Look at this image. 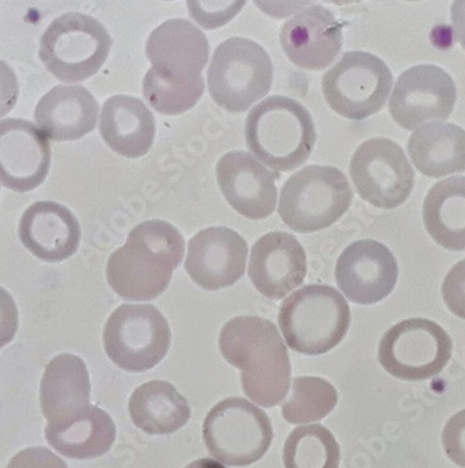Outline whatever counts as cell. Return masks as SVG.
<instances>
[{"instance_id":"cell-21","label":"cell","mask_w":465,"mask_h":468,"mask_svg":"<svg viewBox=\"0 0 465 468\" xmlns=\"http://www.w3.org/2000/svg\"><path fill=\"white\" fill-rule=\"evenodd\" d=\"M80 224L57 201H37L23 213L18 238L26 250L48 263L67 261L79 250Z\"/></svg>"},{"instance_id":"cell-18","label":"cell","mask_w":465,"mask_h":468,"mask_svg":"<svg viewBox=\"0 0 465 468\" xmlns=\"http://www.w3.org/2000/svg\"><path fill=\"white\" fill-rule=\"evenodd\" d=\"M307 271L304 248L287 232H269L259 238L250 250V282L260 294L271 300L287 297L301 286Z\"/></svg>"},{"instance_id":"cell-20","label":"cell","mask_w":465,"mask_h":468,"mask_svg":"<svg viewBox=\"0 0 465 468\" xmlns=\"http://www.w3.org/2000/svg\"><path fill=\"white\" fill-rule=\"evenodd\" d=\"M145 51L153 69L174 80L201 77L210 54L206 34L185 18L158 26L148 37Z\"/></svg>"},{"instance_id":"cell-1","label":"cell","mask_w":465,"mask_h":468,"mask_svg":"<svg viewBox=\"0 0 465 468\" xmlns=\"http://www.w3.org/2000/svg\"><path fill=\"white\" fill-rule=\"evenodd\" d=\"M224 359L240 370L245 396L263 408L286 399L291 363L286 342L271 321L242 315L222 326L218 339Z\"/></svg>"},{"instance_id":"cell-34","label":"cell","mask_w":465,"mask_h":468,"mask_svg":"<svg viewBox=\"0 0 465 468\" xmlns=\"http://www.w3.org/2000/svg\"><path fill=\"white\" fill-rule=\"evenodd\" d=\"M441 295L451 314L465 320V259L456 263L444 277Z\"/></svg>"},{"instance_id":"cell-12","label":"cell","mask_w":465,"mask_h":468,"mask_svg":"<svg viewBox=\"0 0 465 468\" xmlns=\"http://www.w3.org/2000/svg\"><path fill=\"white\" fill-rule=\"evenodd\" d=\"M457 88L450 73L436 65H417L405 70L389 99V114L407 131L429 122H443L453 113Z\"/></svg>"},{"instance_id":"cell-39","label":"cell","mask_w":465,"mask_h":468,"mask_svg":"<svg viewBox=\"0 0 465 468\" xmlns=\"http://www.w3.org/2000/svg\"><path fill=\"white\" fill-rule=\"evenodd\" d=\"M451 22L456 40L465 49V0L451 5Z\"/></svg>"},{"instance_id":"cell-10","label":"cell","mask_w":465,"mask_h":468,"mask_svg":"<svg viewBox=\"0 0 465 468\" xmlns=\"http://www.w3.org/2000/svg\"><path fill=\"white\" fill-rule=\"evenodd\" d=\"M393 80L383 59L370 52L349 51L323 75V96L341 116L365 120L383 109Z\"/></svg>"},{"instance_id":"cell-38","label":"cell","mask_w":465,"mask_h":468,"mask_svg":"<svg viewBox=\"0 0 465 468\" xmlns=\"http://www.w3.org/2000/svg\"><path fill=\"white\" fill-rule=\"evenodd\" d=\"M18 93L20 90L15 70L0 59V119L12 112L17 103Z\"/></svg>"},{"instance_id":"cell-33","label":"cell","mask_w":465,"mask_h":468,"mask_svg":"<svg viewBox=\"0 0 465 468\" xmlns=\"http://www.w3.org/2000/svg\"><path fill=\"white\" fill-rule=\"evenodd\" d=\"M244 6L245 2H187L192 17L208 30L226 25Z\"/></svg>"},{"instance_id":"cell-40","label":"cell","mask_w":465,"mask_h":468,"mask_svg":"<svg viewBox=\"0 0 465 468\" xmlns=\"http://www.w3.org/2000/svg\"><path fill=\"white\" fill-rule=\"evenodd\" d=\"M185 468H227L226 465L217 462L214 459H200L196 462L190 463Z\"/></svg>"},{"instance_id":"cell-9","label":"cell","mask_w":465,"mask_h":468,"mask_svg":"<svg viewBox=\"0 0 465 468\" xmlns=\"http://www.w3.org/2000/svg\"><path fill=\"white\" fill-rule=\"evenodd\" d=\"M453 341L439 324L411 318L389 328L378 346V360L386 373L404 381L436 378L450 362Z\"/></svg>"},{"instance_id":"cell-2","label":"cell","mask_w":465,"mask_h":468,"mask_svg":"<svg viewBox=\"0 0 465 468\" xmlns=\"http://www.w3.org/2000/svg\"><path fill=\"white\" fill-rule=\"evenodd\" d=\"M248 148L276 172L294 171L312 153L315 124L307 107L287 96H270L256 104L245 122Z\"/></svg>"},{"instance_id":"cell-28","label":"cell","mask_w":465,"mask_h":468,"mask_svg":"<svg viewBox=\"0 0 465 468\" xmlns=\"http://www.w3.org/2000/svg\"><path fill=\"white\" fill-rule=\"evenodd\" d=\"M423 224L444 250H465V176H451L432 186L423 201Z\"/></svg>"},{"instance_id":"cell-14","label":"cell","mask_w":465,"mask_h":468,"mask_svg":"<svg viewBox=\"0 0 465 468\" xmlns=\"http://www.w3.org/2000/svg\"><path fill=\"white\" fill-rule=\"evenodd\" d=\"M248 243L234 229L210 227L189 240L185 269L197 286L218 292L245 274Z\"/></svg>"},{"instance_id":"cell-16","label":"cell","mask_w":465,"mask_h":468,"mask_svg":"<svg viewBox=\"0 0 465 468\" xmlns=\"http://www.w3.org/2000/svg\"><path fill=\"white\" fill-rule=\"evenodd\" d=\"M177 268L171 258L127 238L125 245L110 256L106 276L110 287L124 300L150 302L167 289Z\"/></svg>"},{"instance_id":"cell-32","label":"cell","mask_w":465,"mask_h":468,"mask_svg":"<svg viewBox=\"0 0 465 468\" xmlns=\"http://www.w3.org/2000/svg\"><path fill=\"white\" fill-rule=\"evenodd\" d=\"M128 238L145 243L156 252L171 258L177 265L182 263L185 250V238L176 227L164 219L141 222L128 234Z\"/></svg>"},{"instance_id":"cell-23","label":"cell","mask_w":465,"mask_h":468,"mask_svg":"<svg viewBox=\"0 0 465 468\" xmlns=\"http://www.w3.org/2000/svg\"><path fill=\"white\" fill-rule=\"evenodd\" d=\"M100 134L114 153L135 159L150 153L156 135L155 119L140 99L116 95L101 106Z\"/></svg>"},{"instance_id":"cell-25","label":"cell","mask_w":465,"mask_h":468,"mask_svg":"<svg viewBox=\"0 0 465 468\" xmlns=\"http://www.w3.org/2000/svg\"><path fill=\"white\" fill-rule=\"evenodd\" d=\"M117 429L106 410L89 405L75 417L48 423L47 441L62 456L91 460L104 456L116 441Z\"/></svg>"},{"instance_id":"cell-5","label":"cell","mask_w":465,"mask_h":468,"mask_svg":"<svg viewBox=\"0 0 465 468\" xmlns=\"http://www.w3.org/2000/svg\"><path fill=\"white\" fill-rule=\"evenodd\" d=\"M113 40L98 18L70 12L55 18L40 40V59L57 80L79 83L99 72Z\"/></svg>"},{"instance_id":"cell-4","label":"cell","mask_w":465,"mask_h":468,"mask_svg":"<svg viewBox=\"0 0 465 468\" xmlns=\"http://www.w3.org/2000/svg\"><path fill=\"white\" fill-rule=\"evenodd\" d=\"M352 200V186L343 172L338 167L311 165L284 183L279 214L292 231L310 234L338 221Z\"/></svg>"},{"instance_id":"cell-24","label":"cell","mask_w":465,"mask_h":468,"mask_svg":"<svg viewBox=\"0 0 465 468\" xmlns=\"http://www.w3.org/2000/svg\"><path fill=\"white\" fill-rule=\"evenodd\" d=\"M40 401L48 423L69 420L90 405V376L79 356L64 353L48 363Z\"/></svg>"},{"instance_id":"cell-8","label":"cell","mask_w":465,"mask_h":468,"mask_svg":"<svg viewBox=\"0 0 465 468\" xmlns=\"http://www.w3.org/2000/svg\"><path fill=\"white\" fill-rule=\"evenodd\" d=\"M171 326L151 304L122 305L104 326L107 356L130 373H143L158 366L171 349Z\"/></svg>"},{"instance_id":"cell-22","label":"cell","mask_w":465,"mask_h":468,"mask_svg":"<svg viewBox=\"0 0 465 468\" xmlns=\"http://www.w3.org/2000/svg\"><path fill=\"white\" fill-rule=\"evenodd\" d=\"M34 119L49 140L77 141L95 130L99 103L85 86L58 85L38 101Z\"/></svg>"},{"instance_id":"cell-15","label":"cell","mask_w":465,"mask_h":468,"mask_svg":"<svg viewBox=\"0 0 465 468\" xmlns=\"http://www.w3.org/2000/svg\"><path fill=\"white\" fill-rule=\"evenodd\" d=\"M51 166L48 138L33 122L22 119L0 122V182L18 193L43 185Z\"/></svg>"},{"instance_id":"cell-35","label":"cell","mask_w":465,"mask_h":468,"mask_svg":"<svg viewBox=\"0 0 465 468\" xmlns=\"http://www.w3.org/2000/svg\"><path fill=\"white\" fill-rule=\"evenodd\" d=\"M441 444L449 459L465 468V410L457 412L444 425Z\"/></svg>"},{"instance_id":"cell-37","label":"cell","mask_w":465,"mask_h":468,"mask_svg":"<svg viewBox=\"0 0 465 468\" xmlns=\"http://www.w3.org/2000/svg\"><path fill=\"white\" fill-rule=\"evenodd\" d=\"M18 329V310L15 298L0 286V349L15 339Z\"/></svg>"},{"instance_id":"cell-31","label":"cell","mask_w":465,"mask_h":468,"mask_svg":"<svg viewBox=\"0 0 465 468\" xmlns=\"http://www.w3.org/2000/svg\"><path fill=\"white\" fill-rule=\"evenodd\" d=\"M204 89L203 75L192 80H174L164 77L151 67L143 78V93L148 104L158 113L177 116L198 103Z\"/></svg>"},{"instance_id":"cell-13","label":"cell","mask_w":465,"mask_h":468,"mask_svg":"<svg viewBox=\"0 0 465 468\" xmlns=\"http://www.w3.org/2000/svg\"><path fill=\"white\" fill-rule=\"evenodd\" d=\"M336 283L347 300L360 305L383 302L396 289L399 268L396 256L375 239L350 243L334 268Z\"/></svg>"},{"instance_id":"cell-3","label":"cell","mask_w":465,"mask_h":468,"mask_svg":"<svg viewBox=\"0 0 465 468\" xmlns=\"http://www.w3.org/2000/svg\"><path fill=\"white\" fill-rule=\"evenodd\" d=\"M352 323L349 303L331 286L310 284L290 294L279 311V325L294 352L320 356L338 346Z\"/></svg>"},{"instance_id":"cell-26","label":"cell","mask_w":465,"mask_h":468,"mask_svg":"<svg viewBox=\"0 0 465 468\" xmlns=\"http://www.w3.org/2000/svg\"><path fill=\"white\" fill-rule=\"evenodd\" d=\"M407 154L420 174L433 179L465 171V130L451 122H429L414 131Z\"/></svg>"},{"instance_id":"cell-36","label":"cell","mask_w":465,"mask_h":468,"mask_svg":"<svg viewBox=\"0 0 465 468\" xmlns=\"http://www.w3.org/2000/svg\"><path fill=\"white\" fill-rule=\"evenodd\" d=\"M6 468H68V465L47 447H28L16 454Z\"/></svg>"},{"instance_id":"cell-17","label":"cell","mask_w":465,"mask_h":468,"mask_svg":"<svg viewBox=\"0 0 465 468\" xmlns=\"http://www.w3.org/2000/svg\"><path fill=\"white\" fill-rule=\"evenodd\" d=\"M279 175L252 154L232 151L217 164V180L229 206L249 219H265L276 210Z\"/></svg>"},{"instance_id":"cell-30","label":"cell","mask_w":465,"mask_h":468,"mask_svg":"<svg viewBox=\"0 0 465 468\" xmlns=\"http://www.w3.org/2000/svg\"><path fill=\"white\" fill-rule=\"evenodd\" d=\"M338 391L320 378H297L292 381L289 399L281 405L284 420L294 425L318 422L328 417L338 405Z\"/></svg>"},{"instance_id":"cell-27","label":"cell","mask_w":465,"mask_h":468,"mask_svg":"<svg viewBox=\"0 0 465 468\" xmlns=\"http://www.w3.org/2000/svg\"><path fill=\"white\" fill-rule=\"evenodd\" d=\"M130 417L148 435H172L192 417L189 401L167 381L153 380L132 392L128 404Z\"/></svg>"},{"instance_id":"cell-29","label":"cell","mask_w":465,"mask_h":468,"mask_svg":"<svg viewBox=\"0 0 465 468\" xmlns=\"http://www.w3.org/2000/svg\"><path fill=\"white\" fill-rule=\"evenodd\" d=\"M283 463L286 468H339L341 447L325 426H300L284 443Z\"/></svg>"},{"instance_id":"cell-11","label":"cell","mask_w":465,"mask_h":468,"mask_svg":"<svg viewBox=\"0 0 465 468\" xmlns=\"http://www.w3.org/2000/svg\"><path fill=\"white\" fill-rule=\"evenodd\" d=\"M350 176L360 197L383 210L402 206L415 187L414 167L388 138L365 141L353 154Z\"/></svg>"},{"instance_id":"cell-19","label":"cell","mask_w":465,"mask_h":468,"mask_svg":"<svg viewBox=\"0 0 465 468\" xmlns=\"http://www.w3.org/2000/svg\"><path fill=\"white\" fill-rule=\"evenodd\" d=\"M342 25L333 13L320 5L305 7L284 23L280 43L290 61L308 70H322L338 57L343 46Z\"/></svg>"},{"instance_id":"cell-6","label":"cell","mask_w":465,"mask_h":468,"mask_svg":"<svg viewBox=\"0 0 465 468\" xmlns=\"http://www.w3.org/2000/svg\"><path fill=\"white\" fill-rule=\"evenodd\" d=\"M207 80L211 98L218 106L242 113L268 96L273 85V62L262 46L234 37L217 47Z\"/></svg>"},{"instance_id":"cell-7","label":"cell","mask_w":465,"mask_h":468,"mask_svg":"<svg viewBox=\"0 0 465 468\" xmlns=\"http://www.w3.org/2000/svg\"><path fill=\"white\" fill-rule=\"evenodd\" d=\"M203 439L211 457L229 467H248L262 459L273 441V426L265 410L248 399H222L203 423Z\"/></svg>"}]
</instances>
